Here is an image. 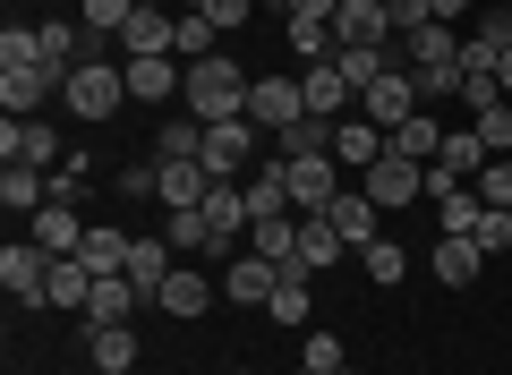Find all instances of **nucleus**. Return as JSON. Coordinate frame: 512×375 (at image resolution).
<instances>
[{
	"label": "nucleus",
	"instance_id": "052dcab7",
	"mask_svg": "<svg viewBox=\"0 0 512 375\" xmlns=\"http://www.w3.org/2000/svg\"><path fill=\"white\" fill-rule=\"evenodd\" d=\"M188 9H197V0H188Z\"/></svg>",
	"mask_w": 512,
	"mask_h": 375
},
{
	"label": "nucleus",
	"instance_id": "603ef678",
	"mask_svg": "<svg viewBox=\"0 0 512 375\" xmlns=\"http://www.w3.org/2000/svg\"><path fill=\"white\" fill-rule=\"evenodd\" d=\"M333 9L342 0H291V18H325V26H333Z\"/></svg>",
	"mask_w": 512,
	"mask_h": 375
},
{
	"label": "nucleus",
	"instance_id": "bb28decb",
	"mask_svg": "<svg viewBox=\"0 0 512 375\" xmlns=\"http://www.w3.org/2000/svg\"><path fill=\"white\" fill-rule=\"evenodd\" d=\"M128 256H137V239H128V231H111V222H94V231H86V248H77V265H86L94 282H103V273H128Z\"/></svg>",
	"mask_w": 512,
	"mask_h": 375
},
{
	"label": "nucleus",
	"instance_id": "4468645a",
	"mask_svg": "<svg viewBox=\"0 0 512 375\" xmlns=\"http://www.w3.org/2000/svg\"><path fill=\"white\" fill-rule=\"evenodd\" d=\"M248 188H231V179H214V197H205V231H214V256H231V239H248Z\"/></svg>",
	"mask_w": 512,
	"mask_h": 375
},
{
	"label": "nucleus",
	"instance_id": "5701e85b",
	"mask_svg": "<svg viewBox=\"0 0 512 375\" xmlns=\"http://www.w3.org/2000/svg\"><path fill=\"white\" fill-rule=\"evenodd\" d=\"M333 43H393V9H376V0H342V9H333Z\"/></svg>",
	"mask_w": 512,
	"mask_h": 375
},
{
	"label": "nucleus",
	"instance_id": "bf43d9fd",
	"mask_svg": "<svg viewBox=\"0 0 512 375\" xmlns=\"http://www.w3.org/2000/svg\"><path fill=\"white\" fill-rule=\"evenodd\" d=\"M376 9H393V0H376Z\"/></svg>",
	"mask_w": 512,
	"mask_h": 375
},
{
	"label": "nucleus",
	"instance_id": "c03bdc74",
	"mask_svg": "<svg viewBox=\"0 0 512 375\" xmlns=\"http://www.w3.org/2000/svg\"><path fill=\"white\" fill-rule=\"evenodd\" d=\"M299 367H308V375H333V367H350V358H342V341H333V333H308Z\"/></svg>",
	"mask_w": 512,
	"mask_h": 375
},
{
	"label": "nucleus",
	"instance_id": "3c124183",
	"mask_svg": "<svg viewBox=\"0 0 512 375\" xmlns=\"http://www.w3.org/2000/svg\"><path fill=\"white\" fill-rule=\"evenodd\" d=\"M52 197H69V205H77V197H86V162H77V154H69V162H60V171H52Z\"/></svg>",
	"mask_w": 512,
	"mask_h": 375
},
{
	"label": "nucleus",
	"instance_id": "aec40b11",
	"mask_svg": "<svg viewBox=\"0 0 512 375\" xmlns=\"http://www.w3.org/2000/svg\"><path fill=\"white\" fill-rule=\"evenodd\" d=\"M393 154V137H384L376 120H333V162H350V171H367V162Z\"/></svg>",
	"mask_w": 512,
	"mask_h": 375
},
{
	"label": "nucleus",
	"instance_id": "b1692460",
	"mask_svg": "<svg viewBox=\"0 0 512 375\" xmlns=\"http://www.w3.org/2000/svg\"><path fill=\"white\" fill-rule=\"evenodd\" d=\"M86 358H94V375H128L137 367V333L128 324H86Z\"/></svg>",
	"mask_w": 512,
	"mask_h": 375
},
{
	"label": "nucleus",
	"instance_id": "ddd939ff",
	"mask_svg": "<svg viewBox=\"0 0 512 375\" xmlns=\"http://www.w3.org/2000/svg\"><path fill=\"white\" fill-rule=\"evenodd\" d=\"M274 282H282V265H274V256H231V265H222V299H231V307H265V299H274Z\"/></svg>",
	"mask_w": 512,
	"mask_h": 375
},
{
	"label": "nucleus",
	"instance_id": "de8ad7c7",
	"mask_svg": "<svg viewBox=\"0 0 512 375\" xmlns=\"http://www.w3.org/2000/svg\"><path fill=\"white\" fill-rule=\"evenodd\" d=\"M461 103H470V120H478V111H495V103H512V94L495 86V77H478V69H470V77H461Z\"/></svg>",
	"mask_w": 512,
	"mask_h": 375
},
{
	"label": "nucleus",
	"instance_id": "c85d7f7f",
	"mask_svg": "<svg viewBox=\"0 0 512 375\" xmlns=\"http://www.w3.org/2000/svg\"><path fill=\"white\" fill-rule=\"evenodd\" d=\"M94 299V273L77 265V256H52V282H43V307H69V316H86Z\"/></svg>",
	"mask_w": 512,
	"mask_h": 375
},
{
	"label": "nucleus",
	"instance_id": "09e8293b",
	"mask_svg": "<svg viewBox=\"0 0 512 375\" xmlns=\"http://www.w3.org/2000/svg\"><path fill=\"white\" fill-rule=\"evenodd\" d=\"M478 43H495V52H512V9H504V0H487V18H478Z\"/></svg>",
	"mask_w": 512,
	"mask_h": 375
},
{
	"label": "nucleus",
	"instance_id": "6ab92c4d",
	"mask_svg": "<svg viewBox=\"0 0 512 375\" xmlns=\"http://www.w3.org/2000/svg\"><path fill=\"white\" fill-rule=\"evenodd\" d=\"M427 265H436V282H444V290H470V282H478V265H487V248H478V239H461V231H444L436 248H427Z\"/></svg>",
	"mask_w": 512,
	"mask_h": 375
},
{
	"label": "nucleus",
	"instance_id": "c756f323",
	"mask_svg": "<svg viewBox=\"0 0 512 375\" xmlns=\"http://www.w3.org/2000/svg\"><path fill=\"white\" fill-rule=\"evenodd\" d=\"M137 282H128V273H103V282H94V299H86V324H128L137 316Z\"/></svg>",
	"mask_w": 512,
	"mask_h": 375
},
{
	"label": "nucleus",
	"instance_id": "2f4dec72",
	"mask_svg": "<svg viewBox=\"0 0 512 375\" xmlns=\"http://www.w3.org/2000/svg\"><path fill=\"white\" fill-rule=\"evenodd\" d=\"M487 145H478V128H444V154H436V171L444 179H478V171H487Z\"/></svg>",
	"mask_w": 512,
	"mask_h": 375
},
{
	"label": "nucleus",
	"instance_id": "f03ea898",
	"mask_svg": "<svg viewBox=\"0 0 512 375\" xmlns=\"http://www.w3.org/2000/svg\"><path fill=\"white\" fill-rule=\"evenodd\" d=\"M60 103H69L77 120H111V111L128 103V69H111V60H77L69 86H60Z\"/></svg>",
	"mask_w": 512,
	"mask_h": 375
},
{
	"label": "nucleus",
	"instance_id": "f257e3e1",
	"mask_svg": "<svg viewBox=\"0 0 512 375\" xmlns=\"http://www.w3.org/2000/svg\"><path fill=\"white\" fill-rule=\"evenodd\" d=\"M248 86L256 77H239V60L214 52V60H188L180 103H188V120H248Z\"/></svg>",
	"mask_w": 512,
	"mask_h": 375
},
{
	"label": "nucleus",
	"instance_id": "0eeeda50",
	"mask_svg": "<svg viewBox=\"0 0 512 375\" xmlns=\"http://www.w3.org/2000/svg\"><path fill=\"white\" fill-rule=\"evenodd\" d=\"M342 197V162L333 154H291V214H325Z\"/></svg>",
	"mask_w": 512,
	"mask_h": 375
},
{
	"label": "nucleus",
	"instance_id": "393cba45",
	"mask_svg": "<svg viewBox=\"0 0 512 375\" xmlns=\"http://www.w3.org/2000/svg\"><path fill=\"white\" fill-rule=\"evenodd\" d=\"M0 205H9V214H43V205H52V171L9 162V171H0Z\"/></svg>",
	"mask_w": 512,
	"mask_h": 375
},
{
	"label": "nucleus",
	"instance_id": "f3484780",
	"mask_svg": "<svg viewBox=\"0 0 512 375\" xmlns=\"http://www.w3.org/2000/svg\"><path fill=\"white\" fill-rule=\"evenodd\" d=\"M299 94H308V111L316 120H342L359 94H350V77H342V60H316V69H299Z\"/></svg>",
	"mask_w": 512,
	"mask_h": 375
},
{
	"label": "nucleus",
	"instance_id": "2eb2a0df",
	"mask_svg": "<svg viewBox=\"0 0 512 375\" xmlns=\"http://www.w3.org/2000/svg\"><path fill=\"white\" fill-rule=\"evenodd\" d=\"M350 256V239L333 231V214H299V256H291V273H325V265H342Z\"/></svg>",
	"mask_w": 512,
	"mask_h": 375
},
{
	"label": "nucleus",
	"instance_id": "e433bc0d",
	"mask_svg": "<svg viewBox=\"0 0 512 375\" xmlns=\"http://www.w3.org/2000/svg\"><path fill=\"white\" fill-rule=\"evenodd\" d=\"M393 154L436 162V154H444V120H427V111H419V120H402V128H393Z\"/></svg>",
	"mask_w": 512,
	"mask_h": 375
},
{
	"label": "nucleus",
	"instance_id": "6e6552de",
	"mask_svg": "<svg viewBox=\"0 0 512 375\" xmlns=\"http://www.w3.org/2000/svg\"><path fill=\"white\" fill-rule=\"evenodd\" d=\"M0 154L9 162H35V171H60V128L52 120H35V111H26V120H0Z\"/></svg>",
	"mask_w": 512,
	"mask_h": 375
},
{
	"label": "nucleus",
	"instance_id": "7ed1b4c3",
	"mask_svg": "<svg viewBox=\"0 0 512 375\" xmlns=\"http://www.w3.org/2000/svg\"><path fill=\"white\" fill-rule=\"evenodd\" d=\"M419 111H427V94H419V69H384L376 86L359 94V120H376L384 137H393L402 120H419Z\"/></svg>",
	"mask_w": 512,
	"mask_h": 375
},
{
	"label": "nucleus",
	"instance_id": "72a5a7b5",
	"mask_svg": "<svg viewBox=\"0 0 512 375\" xmlns=\"http://www.w3.org/2000/svg\"><path fill=\"white\" fill-rule=\"evenodd\" d=\"M248 214L265 222V214H291V162H265V171L248 179Z\"/></svg>",
	"mask_w": 512,
	"mask_h": 375
},
{
	"label": "nucleus",
	"instance_id": "20e7f679",
	"mask_svg": "<svg viewBox=\"0 0 512 375\" xmlns=\"http://www.w3.org/2000/svg\"><path fill=\"white\" fill-rule=\"evenodd\" d=\"M60 86H69V69H52V60H0V103H9V120L43 111Z\"/></svg>",
	"mask_w": 512,
	"mask_h": 375
},
{
	"label": "nucleus",
	"instance_id": "8fccbe9b",
	"mask_svg": "<svg viewBox=\"0 0 512 375\" xmlns=\"http://www.w3.org/2000/svg\"><path fill=\"white\" fill-rule=\"evenodd\" d=\"M197 9H205V18L222 26V35H231V26H248V18H256V0H197Z\"/></svg>",
	"mask_w": 512,
	"mask_h": 375
},
{
	"label": "nucleus",
	"instance_id": "f8f14e48",
	"mask_svg": "<svg viewBox=\"0 0 512 375\" xmlns=\"http://www.w3.org/2000/svg\"><path fill=\"white\" fill-rule=\"evenodd\" d=\"M86 231H94V222H77L69 197H52L43 214H26V239H35L43 256H77V248H86Z\"/></svg>",
	"mask_w": 512,
	"mask_h": 375
},
{
	"label": "nucleus",
	"instance_id": "4c0bfd02",
	"mask_svg": "<svg viewBox=\"0 0 512 375\" xmlns=\"http://www.w3.org/2000/svg\"><path fill=\"white\" fill-rule=\"evenodd\" d=\"M333 52H342V43H333L325 18H291V60L299 69H316V60H333Z\"/></svg>",
	"mask_w": 512,
	"mask_h": 375
},
{
	"label": "nucleus",
	"instance_id": "4be33fe9",
	"mask_svg": "<svg viewBox=\"0 0 512 375\" xmlns=\"http://www.w3.org/2000/svg\"><path fill=\"white\" fill-rule=\"evenodd\" d=\"M171 256H180V248H171V239H137V256H128V282H137V299H163V282H171V273H180V265H171Z\"/></svg>",
	"mask_w": 512,
	"mask_h": 375
},
{
	"label": "nucleus",
	"instance_id": "412c9836",
	"mask_svg": "<svg viewBox=\"0 0 512 375\" xmlns=\"http://www.w3.org/2000/svg\"><path fill=\"white\" fill-rule=\"evenodd\" d=\"M120 52L146 60V52H180V18H163V9H137V18L120 26Z\"/></svg>",
	"mask_w": 512,
	"mask_h": 375
},
{
	"label": "nucleus",
	"instance_id": "423d86ee",
	"mask_svg": "<svg viewBox=\"0 0 512 375\" xmlns=\"http://www.w3.org/2000/svg\"><path fill=\"white\" fill-rule=\"evenodd\" d=\"M205 171H214V179H239V171H248V162H256V120H205Z\"/></svg>",
	"mask_w": 512,
	"mask_h": 375
},
{
	"label": "nucleus",
	"instance_id": "37998d69",
	"mask_svg": "<svg viewBox=\"0 0 512 375\" xmlns=\"http://www.w3.org/2000/svg\"><path fill=\"white\" fill-rule=\"evenodd\" d=\"M478 145H487V154H512V103H495V111H478Z\"/></svg>",
	"mask_w": 512,
	"mask_h": 375
},
{
	"label": "nucleus",
	"instance_id": "cd10ccee",
	"mask_svg": "<svg viewBox=\"0 0 512 375\" xmlns=\"http://www.w3.org/2000/svg\"><path fill=\"white\" fill-rule=\"evenodd\" d=\"M154 307H163V316H180V324H197L205 307H214V282H205L197 265H180V273L163 282V299H154Z\"/></svg>",
	"mask_w": 512,
	"mask_h": 375
},
{
	"label": "nucleus",
	"instance_id": "dca6fc26",
	"mask_svg": "<svg viewBox=\"0 0 512 375\" xmlns=\"http://www.w3.org/2000/svg\"><path fill=\"white\" fill-rule=\"evenodd\" d=\"M205 197H214V171L205 162H154V205L180 214V205H205Z\"/></svg>",
	"mask_w": 512,
	"mask_h": 375
},
{
	"label": "nucleus",
	"instance_id": "1a4fd4ad",
	"mask_svg": "<svg viewBox=\"0 0 512 375\" xmlns=\"http://www.w3.org/2000/svg\"><path fill=\"white\" fill-rule=\"evenodd\" d=\"M43 282H52V256H43L35 239H9V248H0V290L26 299V307H43Z\"/></svg>",
	"mask_w": 512,
	"mask_h": 375
},
{
	"label": "nucleus",
	"instance_id": "473e14b6",
	"mask_svg": "<svg viewBox=\"0 0 512 375\" xmlns=\"http://www.w3.org/2000/svg\"><path fill=\"white\" fill-rule=\"evenodd\" d=\"M248 248H256V256H274V265L291 273V256H299V214H265V222H248Z\"/></svg>",
	"mask_w": 512,
	"mask_h": 375
},
{
	"label": "nucleus",
	"instance_id": "9d476101",
	"mask_svg": "<svg viewBox=\"0 0 512 375\" xmlns=\"http://www.w3.org/2000/svg\"><path fill=\"white\" fill-rule=\"evenodd\" d=\"M128 69V94H137V103H180V86H188V60H171V52H146V60H120Z\"/></svg>",
	"mask_w": 512,
	"mask_h": 375
},
{
	"label": "nucleus",
	"instance_id": "58836bf2",
	"mask_svg": "<svg viewBox=\"0 0 512 375\" xmlns=\"http://www.w3.org/2000/svg\"><path fill=\"white\" fill-rule=\"evenodd\" d=\"M154 154L163 162H197L205 154V120H163L154 128Z\"/></svg>",
	"mask_w": 512,
	"mask_h": 375
},
{
	"label": "nucleus",
	"instance_id": "c9c22d12",
	"mask_svg": "<svg viewBox=\"0 0 512 375\" xmlns=\"http://www.w3.org/2000/svg\"><path fill=\"white\" fill-rule=\"evenodd\" d=\"M308 273H282V282H274V299H265V324H308Z\"/></svg>",
	"mask_w": 512,
	"mask_h": 375
},
{
	"label": "nucleus",
	"instance_id": "7c9ffc66",
	"mask_svg": "<svg viewBox=\"0 0 512 375\" xmlns=\"http://www.w3.org/2000/svg\"><path fill=\"white\" fill-rule=\"evenodd\" d=\"M333 60H342L350 94H367V86H376L384 69H402V60H393V43H342V52H333Z\"/></svg>",
	"mask_w": 512,
	"mask_h": 375
},
{
	"label": "nucleus",
	"instance_id": "49530a36",
	"mask_svg": "<svg viewBox=\"0 0 512 375\" xmlns=\"http://www.w3.org/2000/svg\"><path fill=\"white\" fill-rule=\"evenodd\" d=\"M461 77H470L461 60H436V69H419V94H427V103H444V94H461Z\"/></svg>",
	"mask_w": 512,
	"mask_h": 375
},
{
	"label": "nucleus",
	"instance_id": "a878e982",
	"mask_svg": "<svg viewBox=\"0 0 512 375\" xmlns=\"http://www.w3.org/2000/svg\"><path fill=\"white\" fill-rule=\"evenodd\" d=\"M393 52H402V69H436V60H461V35H453L444 18H427L419 35H402Z\"/></svg>",
	"mask_w": 512,
	"mask_h": 375
},
{
	"label": "nucleus",
	"instance_id": "a18cd8bd",
	"mask_svg": "<svg viewBox=\"0 0 512 375\" xmlns=\"http://www.w3.org/2000/svg\"><path fill=\"white\" fill-rule=\"evenodd\" d=\"M470 239H478V248H487V256H504V248H512V214H504V205H487Z\"/></svg>",
	"mask_w": 512,
	"mask_h": 375
},
{
	"label": "nucleus",
	"instance_id": "4d7b16f0",
	"mask_svg": "<svg viewBox=\"0 0 512 375\" xmlns=\"http://www.w3.org/2000/svg\"><path fill=\"white\" fill-rule=\"evenodd\" d=\"M137 9H163V0H137Z\"/></svg>",
	"mask_w": 512,
	"mask_h": 375
},
{
	"label": "nucleus",
	"instance_id": "6e6d98bb",
	"mask_svg": "<svg viewBox=\"0 0 512 375\" xmlns=\"http://www.w3.org/2000/svg\"><path fill=\"white\" fill-rule=\"evenodd\" d=\"M256 9H291V0H256Z\"/></svg>",
	"mask_w": 512,
	"mask_h": 375
},
{
	"label": "nucleus",
	"instance_id": "9b49d317",
	"mask_svg": "<svg viewBox=\"0 0 512 375\" xmlns=\"http://www.w3.org/2000/svg\"><path fill=\"white\" fill-rule=\"evenodd\" d=\"M248 120H256V128H274V137H282L291 120H308V94H299V77H256V86H248Z\"/></svg>",
	"mask_w": 512,
	"mask_h": 375
},
{
	"label": "nucleus",
	"instance_id": "a211bd4d",
	"mask_svg": "<svg viewBox=\"0 0 512 375\" xmlns=\"http://www.w3.org/2000/svg\"><path fill=\"white\" fill-rule=\"evenodd\" d=\"M325 214H333V231H342L350 248H367V239H384V205L367 197V188H342V197H333Z\"/></svg>",
	"mask_w": 512,
	"mask_h": 375
},
{
	"label": "nucleus",
	"instance_id": "5fc2aeb1",
	"mask_svg": "<svg viewBox=\"0 0 512 375\" xmlns=\"http://www.w3.org/2000/svg\"><path fill=\"white\" fill-rule=\"evenodd\" d=\"M495 86H504V94H512V52H504V60H495Z\"/></svg>",
	"mask_w": 512,
	"mask_h": 375
},
{
	"label": "nucleus",
	"instance_id": "f704fd0d",
	"mask_svg": "<svg viewBox=\"0 0 512 375\" xmlns=\"http://www.w3.org/2000/svg\"><path fill=\"white\" fill-rule=\"evenodd\" d=\"M359 265H367V282H376V290H393V282L410 273V248H402V239H367Z\"/></svg>",
	"mask_w": 512,
	"mask_h": 375
},
{
	"label": "nucleus",
	"instance_id": "39448f33",
	"mask_svg": "<svg viewBox=\"0 0 512 375\" xmlns=\"http://www.w3.org/2000/svg\"><path fill=\"white\" fill-rule=\"evenodd\" d=\"M359 188L384 205V214H393V205H419V197H427V162L384 154V162H367V171H359Z\"/></svg>",
	"mask_w": 512,
	"mask_h": 375
},
{
	"label": "nucleus",
	"instance_id": "79ce46f5",
	"mask_svg": "<svg viewBox=\"0 0 512 375\" xmlns=\"http://www.w3.org/2000/svg\"><path fill=\"white\" fill-rule=\"evenodd\" d=\"M470 188H478V197H487V205H504V214H512V154H495L487 171L470 179Z\"/></svg>",
	"mask_w": 512,
	"mask_h": 375
},
{
	"label": "nucleus",
	"instance_id": "13d9d810",
	"mask_svg": "<svg viewBox=\"0 0 512 375\" xmlns=\"http://www.w3.org/2000/svg\"><path fill=\"white\" fill-rule=\"evenodd\" d=\"M333 375H359V367H333Z\"/></svg>",
	"mask_w": 512,
	"mask_h": 375
},
{
	"label": "nucleus",
	"instance_id": "a19ab883",
	"mask_svg": "<svg viewBox=\"0 0 512 375\" xmlns=\"http://www.w3.org/2000/svg\"><path fill=\"white\" fill-rule=\"evenodd\" d=\"M128 18H137V0H86V35H111V43H120Z\"/></svg>",
	"mask_w": 512,
	"mask_h": 375
},
{
	"label": "nucleus",
	"instance_id": "ea45409f",
	"mask_svg": "<svg viewBox=\"0 0 512 375\" xmlns=\"http://www.w3.org/2000/svg\"><path fill=\"white\" fill-rule=\"evenodd\" d=\"M163 239H171V248H180V256H197V248L214 256V231H205V205H180V214H171V231H163Z\"/></svg>",
	"mask_w": 512,
	"mask_h": 375
},
{
	"label": "nucleus",
	"instance_id": "864d4df0",
	"mask_svg": "<svg viewBox=\"0 0 512 375\" xmlns=\"http://www.w3.org/2000/svg\"><path fill=\"white\" fill-rule=\"evenodd\" d=\"M461 9H470V0H427V18H444V26H453Z\"/></svg>",
	"mask_w": 512,
	"mask_h": 375
}]
</instances>
